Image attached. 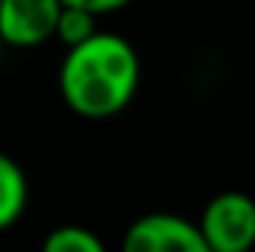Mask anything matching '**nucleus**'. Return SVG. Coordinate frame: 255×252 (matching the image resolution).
Masks as SVG:
<instances>
[{"instance_id":"4","label":"nucleus","mask_w":255,"mask_h":252,"mask_svg":"<svg viewBox=\"0 0 255 252\" xmlns=\"http://www.w3.org/2000/svg\"><path fill=\"white\" fill-rule=\"evenodd\" d=\"M62 0H0V42L13 49H39L58 32Z\"/></svg>"},{"instance_id":"7","label":"nucleus","mask_w":255,"mask_h":252,"mask_svg":"<svg viewBox=\"0 0 255 252\" xmlns=\"http://www.w3.org/2000/svg\"><path fill=\"white\" fill-rule=\"evenodd\" d=\"M97 29H100V26H97V13L84 10V6H68V3H65L62 16H58V32H55V39L65 45V49H71V45L91 39Z\"/></svg>"},{"instance_id":"5","label":"nucleus","mask_w":255,"mask_h":252,"mask_svg":"<svg viewBox=\"0 0 255 252\" xmlns=\"http://www.w3.org/2000/svg\"><path fill=\"white\" fill-rule=\"evenodd\" d=\"M29 204V181L26 171L0 152V230H10Z\"/></svg>"},{"instance_id":"8","label":"nucleus","mask_w":255,"mask_h":252,"mask_svg":"<svg viewBox=\"0 0 255 252\" xmlns=\"http://www.w3.org/2000/svg\"><path fill=\"white\" fill-rule=\"evenodd\" d=\"M62 3H68V6H84V10L104 16V13H117V10H123V6H129L132 0H62Z\"/></svg>"},{"instance_id":"3","label":"nucleus","mask_w":255,"mask_h":252,"mask_svg":"<svg viewBox=\"0 0 255 252\" xmlns=\"http://www.w3.org/2000/svg\"><path fill=\"white\" fill-rule=\"evenodd\" d=\"M120 252H213L200 223L178 214H145L129 223Z\"/></svg>"},{"instance_id":"1","label":"nucleus","mask_w":255,"mask_h":252,"mask_svg":"<svg viewBox=\"0 0 255 252\" xmlns=\"http://www.w3.org/2000/svg\"><path fill=\"white\" fill-rule=\"evenodd\" d=\"M139 52L120 32L97 29L91 39L65 49L58 68V91L71 114L84 120H107L129 107L139 91Z\"/></svg>"},{"instance_id":"2","label":"nucleus","mask_w":255,"mask_h":252,"mask_svg":"<svg viewBox=\"0 0 255 252\" xmlns=\"http://www.w3.org/2000/svg\"><path fill=\"white\" fill-rule=\"evenodd\" d=\"M197 223L213 252H252L255 246V201L243 191L213 194Z\"/></svg>"},{"instance_id":"6","label":"nucleus","mask_w":255,"mask_h":252,"mask_svg":"<svg viewBox=\"0 0 255 252\" xmlns=\"http://www.w3.org/2000/svg\"><path fill=\"white\" fill-rule=\"evenodd\" d=\"M39 252H107V246L97 233L75 227V223H65V227H55L45 236Z\"/></svg>"}]
</instances>
